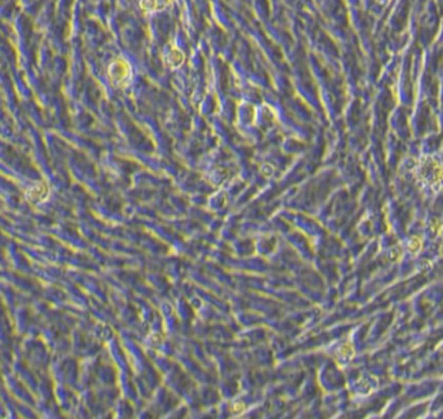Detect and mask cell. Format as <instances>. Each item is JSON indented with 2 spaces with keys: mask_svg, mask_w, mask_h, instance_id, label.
Segmentation results:
<instances>
[{
  "mask_svg": "<svg viewBox=\"0 0 443 419\" xmlns=\"http://www.w3.org/2000/svg\"><path fill=\"white\" fill-rule=\"evenodd\" d=\"M109 78L115 87H126L131 79L130 65L122 58L113 61L109 66Z\"/></svg>",
  "mask_w": 443,
  "mask_h": 419,
  "instance_id": "6da1fadb",
  "label": "cell"
},
{
  "mask_svg": "<svg viewBox=\"0 0 443 419\" xmlns=\"http://www.w3.org/2000/svg\"><path fill=\"white\" fill-rule=\"evenodd\" d=\"M418 175H420V179L424 181V184L429 186L437 185L443 180L442 167L434 159H425V161H422L421 166L418 169Z\"/></svg>",
  "mask_w": 443,
  "mask_h": 419,
  "instance_id": "7a4b0ae2",
  "label": "cell"
},
{
  "mask_svg": "<svg viewBox=\"0 0 443 419\" xmlns=\"http://www.w3.org/2000/svg\"><path fill=\"white\" fill-rule=\"evenodd\" d=\"M26 196H28L29 201L39 203V202H43L44 199L47 198V196H48V188H47V185L43 184V182H38L36 185L31 186V188L29 189Z\"/></svg>",
  "mask_w": 443,
  "mask_h": 419,
  "instance_id": "3957f363",
  "label": "cell"
},
{
  "mask_svg": "<svg viewBox=\"0 0 443 419\" xmlns=\"http://www.w3.org/2000/svg\"><path fill=\"white\" fill-rule=\"evenodd\" d=\"M171 0H143L142 7L148 12H156L166 8Z\"/></svg>",
  "mask_w": 443,
  "mask_h": 419,
  "instance_id": "277c9868",
  "label": "cell"
},
{
  "mask_svg": "<svg viewBox=\"0 0 443 419\" xmlns=\"http://www.w3.org/2000/svg\"><path fill=\"white\" fill-rule=\"evenodd\" d=\"M184 61V56L179 49L172 48L167 55V62L171 68H178L179 65H182Z\"/></svg>",
  "mask_w": 443,
  "mask_h": 419,
  "instance_id": "5b68a950",
  "label": "cell"
},
{
  "mask_svg": "<svg viewBox=\"0 0 443 419\" xmlns=\"http://www.w3.org/2000/svg\"><path fill=\"white\" fill-rule=\"evenodd\" d=\"M378 2H381V3H385V2H388V0H378Z\"/></svg>",
  "mask_w": 443,
  "mask_h": 419,
  "instance_id": "8992f818",
  "label": "cell"
}]
</instances>
